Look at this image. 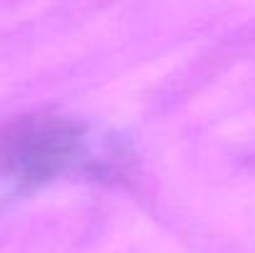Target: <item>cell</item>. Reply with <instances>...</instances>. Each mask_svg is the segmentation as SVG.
Returning a JSON list of instances; mask_svg holds the SVG:
<instances>
[{
	"label": "cell",
	"mask_w": 255,
	"mask_h": 253,
	"mask_svg": "<svg viewBox=\"0 0 255 253\" xmlns=\"http://www.w3.org/2000/svg\"><path fill=\"white\" fill-rule=\"evenodd\" d=\"M85 157L82 129L62 117H17L0 129V174L25 191L57 179Z\"/></svg>",
	"instance_id": "6da1fadb"
}]
</instances>
